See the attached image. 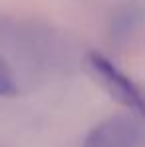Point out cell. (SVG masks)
I'll return each mask as SVG.
<instances>
[{
    "mask_svg": "<svg viewBox=\"0 0 145 147\" xmlns=\"http://www.w3.org/2000/svg\"><path fill=\"white\" fill-rule=\"evenodd\" d=\"M88 70L92 72L94 80L115 99L123 107H127L129 111H135L139 115H145V94L143 90L119 68L105 58L99 52H90L86 58Z\"/></svg>",
    "mask_w": 145,
    "mask_h": 147,
    "instance_id": "1",
    "label": "cell"
},
{
    "mask_svg": "<svg viewBox=\"0 0 145 147\" xmlns=\"http://www.w3.org/2000/svg\"><path fill=\"white\" fill-rule=\"evenodd\" d=\"M145 137V127L139 113L113 115L96 125L86 137L84 147H141Z\"/></svg>",
    "mask_w": 145,
    "mask_h": 147,
    "instance_id": "2",
    "label": "cell"
},
{
    "mask_svg": "<svg viewBox=\"0 0 145 147\" xmlns=\"http://www.w3.org/2000/svg\"><path fill=\"white\" fill-rule=\"evenodd\" d=\"M18 94V86H16V80L10 72L6 60L0 56V98H12Z\"/></svg>",
    "mask_w": 145,
    "mask_h": 147,
    "instance_id": "3",
    "label": "cell"
}]
</instances>
